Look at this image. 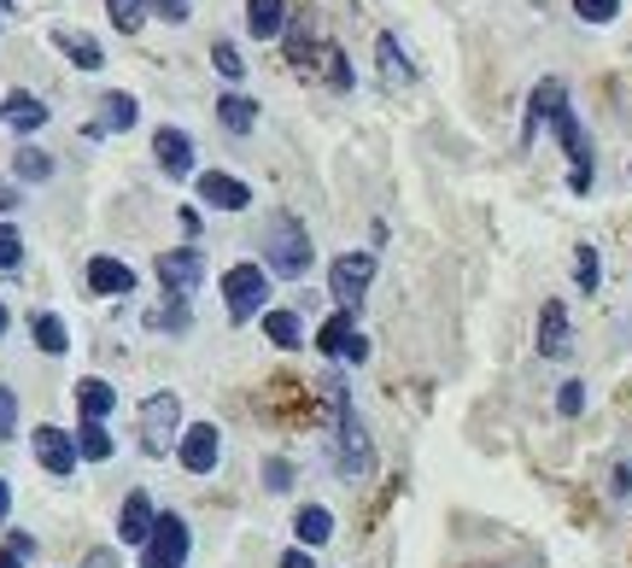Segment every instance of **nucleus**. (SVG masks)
Wrapping results in <instances>:
<instances>
[{"label":"nucleus","instance_id":"f257e3e1","mask_svg":"<svg viewBox=\"0 0 632 568\" xmlns=\"http://www.w3.org/2000/svg\"><path fill=\"white\" fill-rule=\"evenodd\" d=\"M539 124L557 130L562 153L574 158V171H568V188L586 194V188H591V141H586L580 117H574V106H568V89L557 83V76H545V83L533 89V106H527V135H521V141H533V130H539Z\"/></svg>","mask_w":632,"mask_h":568},{"label":"nucleus","instance_id":"f03ea898","mask_svg":"<svg viewBox=\"0 0 632 568\" xmlns=\"http://www.w3.org/2000/svg\"><path fill=\"white\" fill-rule=\"evenodd\" d=\"M258 247H263V270H276L288 281H299L304 270H311V235H304V223L293 211H276L270 223H263Z\"/></svg>","mask_w":632,"mask_h":568},{"label":"nucleus","instance_id":"7ed1b4c3","mask_svg":"<svg viewBox=\"0 0 632 568\" xmlns=\"http://www.w3.org/2000/svg\"><path fill=\"white\" fill-rule=\"evenodd\" d=\"M334 469H340V481H352V486H363L375 475V445H370V434H363V422H358L352 404L334 416Z\"/></svg>","mask_w":632,"mask_h":568},{"label":"nucleus","instance_id":"20e7f679","mask_svg":"<svg viewBox=\"0 0 632 568\" xmlns=\"http://www.w3.org/2000/svg\"><path fill=\"white\" fill-rule=\"evenodd\" d=\"M176 428H182L176 393H153L147 404H141V452H147V457H165L170 440H182Z\"/></svg>","mask_w":632,"mask_h":568},{"label":"nucleus","instance_id":"39448f33","mask_svg":"<svg viewBox=\"0 0 632 568\" xmlns=\"http://www.w3.org/2000/svg\"><path fill=\"white\" fill-rule=\"evenodd\" d=\"M263 293H270V281H263V264H235L229 276H222V306H229L235 322H247L263 311Z\"/></svg>","mask_w":632,"mask_h":568},{"label":"nucleus","instance_id":"423d86ee","mask_svg":"<svg viewBox=\"0 0 632 568\" xmlns=\"http://www.w3.org/2000/svg\"><path fill=\"white\" fill-rule=\"evenodd\" d=\"M182 562H188V521L158 516L147 545H141V568H182Z\"/></svg>","mask_w":632,"mask_h":568},{"label":"nucleus","instance_id":"0eeeda50","mask_svg":"<svg viewBox=\"0 0 632 568\" xmlns=\"http://www.w3.org/2000/svg\"><path fill=\"white\" fill-rule=\"evenodd\" d=\"M158 281H165V293L176 299H188L199 281H206V252L199 247H176V252H158Z\"/></svg>","mask_w":632,"mask_h":568},{"label":"nucleus","instance_id":"6e6552de","mask_svg":"<svg viewBox=\"0 0 632 568\" xmlns=\"http://www.w3.org/2000/svg\"><path fill=\"white\" fill-rule=\"evenodd\" d=\"M370 281H375V252H345V258H334V270H329V293L352 311Z\"/></svg>","mask_w":632,"mask_h":568},{"label":"nucleus","instance_id":"1a4fd4ad","mask_svg":"<svg viewBox=\"0 0 632 568\" xmlns=\"http://www.w3.org/2000/svg\"><path fill=\"white\" fill-rule=\"evenodd\" d=\"M176 457H182V469H188V475H211L217 457H222V434L211 428V422H194V428H182Z\"/></svg>","mask_w":632,"mask_h":568},{"label":"nucleus","instance_id":"9d476101","mask_svg":"<svg viewBox=\"0 0 632 568\" xmlns=\"http://www.w3.org/2000/svg\"><path fill=\"white\" fill-rule=\"evenodd\" d=\"M317 352H329V358H345V363H363L370 358V340L358 334V322L352 311H334L329 322L317 329Z\"/></svg>","mask_w":632,"mask_h":568},{"label":"nucleus","instance_id":"9b49d317","mask_svg":"<svg viewBox=\"0 0 632 568\" xmlns=\"http://www.w3.org/2000/svg\"><path fill=\"white\" fill-rule=\"evenodd\" d=\"M30 445H35V463H42L53 481H65L76 469V440L65 428H53V422H42V428L30 434Z\"/></svg>","mask_w":632,"mask_h":568},{"label":"nucleus","instance_id":"f8f14e48","mask_svg":"<svg viewBox=\"0 0 632 568\" xmlns=\"http://www.w3.org/2000/svg\"><path fill=\"white\" fill-rule=\"evenodd\" d=\"M199 199L217 206V211H247L252 206V188L240 176H229V171H206V176H199Z\"/></svg>","mask_w":632,"mask_h":568},{"label":"nucleus","instance_id":"ddd939ff","mask_svg":"<svg viewBox=\"0 0 632 568\" xmlns=\"http://www.w3.org/2000/svg\"><path fill=\"white\" fill-rule=\"evenodd\" d=\"M153 498L147 493H129L124 498V510H117V539L124 545H147V534H153Z\"/></svg>","mask_w":632,"mask_h":568},{"label":"nucleus","instance_id":"4468645a","mask_svg":"<svg viewBox=\"0 0 632 568\" xmlns=\"http://www.w3.org/2000/svg\"><path fill=\"white\" fill-rule=\"evenodd\" d=\"M153 153H158V171L165 176H188L194 171V141L182 130H158L153 135Z\"/></svg>","mask_w":632,"mask_h":568},{"label":"nucleus","instance_id":"2eb2a0df","mask_svg":"<svg viewBox=\"0 0 632 568\" xmlns=\"http://www.w3.org/2000/svg\"><path fill=\"white\" fill-rule=\"evenodd\" d=\"M89 288L106 293V299L135 293V270H129V264H117V258H94V264H89Z\"/></svg>","mask_w":632,"mask_h":568},{"label":"nucleus","instance_id":"dca6fc26","mask_svg":"<svg viewBox=\"0 0 632 568\" xmlns=\"http://www.w3.org/2000/svg\"><path fill=\"white\" fill-rule=\"evenodd\" d=\"M247 30L258 42H276L288 30V0H247Z\"/></svg>","mask_w":632,"mask_h":568},{"label":"nucleus","instance_id":"f3484780","mask_svg":"<svg viewBox=\"0 0 632 568\" xmlns=\"http://www.w3.org/2000/svg\"><path fill=\"white\" fill-rule=\"evenodd\" d=\"M539 352L545 358L568 352V311H562V299H545V311H539Z\"/></svg>","mask_w":632,"mask_h":568},{"label":"nucleus","instance_id":"a211bd4d","mask_svg":"<svg viewBox=\"0 0 632 568\" xmlns=\"http://www.w3.org/2000/svg\"><path fill=\"white\" fill-rule=\"evenodd\" d=\"M53 48H59V53H71V65H76V71H100V65H106L100 42H94V35H83V30H53Z\"/></svg>","mask_w":632,"mask_h":568},{"label":"nucleus","instance_id":"6ab92c4d","mask_svg":"<svg viewBox=\"0 0 632 568\" xmlns=\"http://www.w3.org/2000/svg\"><path fill=\"white\" fill-rule=\"evenodd\" d=\"M129 124H135V100L117 89V94L100 100V117L89 124V135H117V130H129Z\"/></svg>","mask_w":632,"mask_h":568},{"label":"nucleus","instance_id":"aec40b11","mask_svg":"<svg viewBox=\"0 0 632 568\" xmlns=\"http://www.w3.org/2000/svg\"><path fill=\"white\" fill-rule=\"evenodd\" d=\"M0 117H7L12 130H24V135H30V130H42V124H48V106H42L35 94H24V89H18V94L7 100V106H0Z\"/></svg>","mask_w":632,"mask_h":568},{"label":"nucleus","instance_id":"412c9836","mask_svg":"<svg viewBox=\"0 0 632 568\" xmlns=\"http://www.w3.org/2000/svg\"><path fill=\"white\" fill-rule=\"evenodd\" d=\"M76 404H83V422H106L112 404H117V393H112L100 375H89V381H76Z\"/></svg>","mask_w":632,"mask_h":568},{"label":"nucleus","instance_id":"4be33fe9","mask_svg":"<svg viewBox=\"0 0 632 568\" xmlns=\"http://www.w3.org/2000/svg\"><path fill=\"white\" fill-rule=\"evenodd\" d=\"M217 117H222V130H229V135H247L258 124V106H252L247 94H222L217 100Z\"/></svg>","mask_w":632,"mask_h":568},{"label":"nucleus","instance_id":"5701e85b","mask_svg":"<svg viewBox=\"0 0 632 568\" xmlns=\"http://www.w3.org/2000/svg\"><path fill=\"white\" fill-rule=\"evenodd\" d=\"M293 527H299L304 545H329V539H334V516L322 510V504H304V510L293 516Z\"/></svg>","mask_w":632,"mask_h":568},{"label":"nucleus","instance_id":"b1692460","mask_svg":"<svg viewBox=\"0 0 632 568\" xmlns=\"http://www.w3.org/2000/svg\"><path fill=\"white\" fill-rule=\"evenodd\" d=\"M263 334H270L281 352L304 347V329H299V317H293V311H263Z\"/></svg>","mask_w":632,"mask_h":568},{"label":"nucleus","instance_id":"393cba45","mask_svg":"<svg viewBox=\"0 0 632 568\" xmlns=\"http://www.w3.org/2000/svg\"><path fill=\"white\" fill-rule=\"evenodd\" d=\"M71 440H76V457H89V463H106V457H112V434H106V422H83V428H76Z\"/></svg>","mask_w":632,"mask_h":568},{"label":"nucleus","instance_id":"a878e982","mask_svg":"<svg viewBox=\"0 0 632 568\" xmlns=\"http://www.w3.org/2000/svg\"><path fill=\"white\" fill-rule=\"evenodd\" d=\"M30 334H35V347H42V352H53V358H59V352H65V347H71V334H65V322H59L53 311H42V317H35V322H30Z\"/></svg>","mask_w":632,"mask_h":568},{"label":"nucleus","instance_id":"bb28decb","mask_svg":"<svg viewBox=\"0 0 632 568\" xmlns=\"http://www.w3.org/2000/svg\"><path fill=\"white\" fill-rule=\"evenodd\" d=\"M381 76L386 83H411V59H404V48H398V35H381Z\"/></svg>","mask_w":632,"mask_h":568},{"label":"nucleus","instance_id":"cd10ccee","mask_svg":"<svg viewBox=\"0 0 632 568\" xmlns=\"http://www.w3.org/2000/svg\"><path fill=\"white\" fill-rule=\"evenodd\" d=\"M147 7L153 0H106V12H112V24L124 30V35H135L141 24H147Z\"/></svg>","mask_w":632,"mask_h":568},{"label":"nucleus","instance_id":"c85d7f7f","mask_svg":"<svg viewBox=\"0 0 632 568\" xmlns=\"http://www.w3.org/2000/svg\"><path fill=\"white\" fill-rule=\"evenodd\" d=\"M12 171L24 176V182H48V176H53V158H48L42 147H18V153H12Z\"/></svg>","mask_w":632,"mask_h":568},{"label":"nucleus","instance_id":"c756f323","mask_svg":"<svg viewBox=\"0 0 632 568\" xmlns=\"http://www.w3.org/2000/svg\"><path fill=\"white\" fill-rule=\"evenodd\" d=\"M574 281L586 293H598V281H603V264H598V247H580L574 252Z\"/></svg>","mask_w":632,"mask_h":568},{"label":"nucleus","instance_id":"7c9ffc66","mask_svg":"<svg viewBox=\"0 0 632 568\" xmlns=\"http://www.w3.org/2000/svg\"><path fill=\"white\" fill-rule=\"evenodd\" d=\"M18 258H24V235L12 223H0V270H18Z\"/></svg>","mask_w":632,"mask_h":568},{"label":"nucleus","instance_id":"2f4dec72","mask_svg":"<svg viewBox=\"0 0 632 568\" xmlns=\"http://www.w3.org/2000/svg\"><path fill=\"white\" fill-rule=\"evenodd\" d=\"M211 65H217V71H222V76H229V83H235V76L247 71V59L235 53V42H217V48H211Z\"/></svg>","mask_w":632,"mask_h":568},{"label":"nucleus","instance_id":"473e14b6","mask_svg":"<svg viewBox=\"0 0 632 568\" xmlns=\"http://www.w3.org/2000/svg\"><path fill=\"white\" fill-rule=\"evenodd\" d=\"M574 12L586 18V24H609V18L621 12V0H574Z\"/></svg>","mask_w":632,"mask_h":568},{"label":"nucleus","instance_id":"72a5a7b5","mask_svg":"<svg viewBox=\"0 0 632 568\" xmlns=\"http://www.w3.org/2000/svg\"><path fill=\"white\" fill-rule=\"evenodd\" d=\"M263 486H270V493H288V486H293V463L270 457V463H263Z\"/></svg>","mask_w":632,"mask_h":568},{"label":"nucleus","instance_id":"f704fd0d","mask_svg":"<svg viewBox=\"0 0 632 568\" xmlns=\"http://www.w3.org/2000/svg\"><path fill=\"white\" fill-rule=\"evenodd\" d=\"M12 434H18V399H12V388H0V445Z\"/></svg>","mask_w":632,"mask_h":568},{"label":"nucleus","instance_id":"c9c22d12","mask_svg":"<svg viewBox=\"0 0 632 568\" xmlns=\"http://www.w3.org/2000/svg\"><path fill=\"white\" fill-rule=\"evenodd\" d=\"M557 411H562V416H580V411H586V388H580V381H562Z\"/></svg>","mask_w":632,"mask_h":568},{"label":"nucleus","instance_id":"e433bc0d","mask_svg":"<svg viewBox=\"0 0 632 568\" xmlns=\"http://www.w3.org/2000/svg\"><path fill=\"white\" fill-rule=\"evenodd\" d=\"M147 329H188V311L170 306V311H147Z\"/></svg>","mask_w":632,"mask_h":568},{"label":"nucleus","instance_id":"4c0bfd02","mask_svg":"<svg viewBox=\"0 0 632 568\" xmlns=\"http://www.w3.org/2000/svg\"><path fill=\"white\" fill-rule=\"evenodd\" d=\"M153 12H165L170 24H182V18H188V0H153Z\"/></svg>","mask_w":632,"mask_h":568},{"label":"nucleus","instance_id":"58836bf2","mask_svg":"<svg viewBox=\"0 0 632 568\" xmlns=\"http://www.w3.org/2000/svg\"><path fill=\"white\" fill-rule=\"evenodd\" d=\"M281 568H317V562H311V551H288V557H281Z\"/></svg>","mask_w":632,"mask_h":568},{"label":"nucleus","instance_id":"ea45409f","mask_svg":"<svg viewBox=\"0 0 632 568\" xmlns=\"http://www.w3.org/2000/svg\"><path fill=\"white\" fill-rule=\"evenodd\" d=\"M83 568H117V557L112 551H89V562Z\"/></svg>","mask_w":632,"mask_h":568},{"label":"nucleus","instance_id":"a19ab883","mask_svg":"<svg viewBox=\"0 0 632 568\" xmlns=\"http://www.w3.org/2000/svg\"><path fill=\"white\" fill-rule=\"evenodd\" d=\"M18 206V194H12V182H0V217H7Z\"/></svg>","mask_w":632,"mask_h":568},{"label":"nucleus","instance_id":"79ce46f5","mask_svg":"<svg viewBox=\"0 0 632 568\" xmlns=\"http://www.w3.org/2000/svg\"><path fill=\"white\" fill-rule=\"evenodd\" d=\"M7 510H12V486L0 481V521H7Z\"/></svg>","mask_w":632,"mask_h":568},{"label":"nucleus","instance_id":"37998d69","mask_svg":"<svg viewBox=\"0 0 632 568\" xmlns=\"http://www.w3.org/2000/svg\"><path fill=\"white\" fill-rule=\"evenodd\" d=\"M0 568H24V557H12V551H0Z\"/></svg>","mask_w":632,"mask_h":568},{"label":"nucleus","instance_id":"c03bdc74","mask_svg":"<svg viewBox=\"0 0 632 568\" xmlns=\"http://www.w3.org/2000/svg\"><path fill=\"white\" fill-rule=\"evenodd\" d=\"M7 322H12V317H7V306H0V334H7Z\"/></svg>","mask_w":632,"mask_h":568},{"label":"nucleus","instance_id":"a18cd8bd","mask_svg":"<svg viewBox=\"0 0 632 568\" xmlns=\"http://www.w3.org/2000/svg\"><path fill=\"white\" fill-rule=\"evenodd\" d=\"M0 7H12V0H0Z\"/></svg>","mask_w":632,"mask_h":568},{"label":"nucleus","instance_id":"49530a36","mask_svg":"<svg viewBox=\"0 0 632 568\" xmlns=\"http://www.w3.org/2000/svg\"><path fill=\"white\" fill-rule=\"evenodd\" d=\"M626 171H632V165H626Z\"/></svg>","mask_w":632,"mask_h":568}]
</instances>
